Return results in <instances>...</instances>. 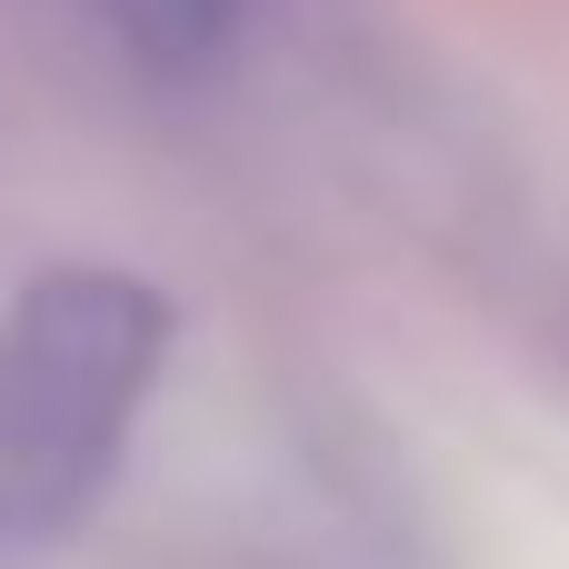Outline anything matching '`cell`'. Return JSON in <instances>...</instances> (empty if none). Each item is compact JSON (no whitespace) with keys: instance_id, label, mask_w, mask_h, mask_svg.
<instances>
[{"instance_id":"cell-1","label":"cell","mask_w":569,"mask_h":569,"mask_svg":"<svg viewBox=\"0 0 569 569\" xmlns=\"http://www.w3.org/2000/svg\"><path fill=\"white\" fill-rule=\"evenodd\" d=\"M170 350V310L130 270H50L0 320V530H70Z\"/></svg>"},{"instance_id":"cell-2","label":"cell","mask_w":569,"mask_h":569,"mask_svg":"<svg viewBox=\"0 0 569 569\" xmlns=\"http://www.w3.org/2000/svg\"><path fill=\"white\" fill-rule=\"evenodd\" d=\"M90 10H100L110 40H120L140 70H160V80L220 70L230 40H240V0H90Z\"/></svg>"}]
</instances>
